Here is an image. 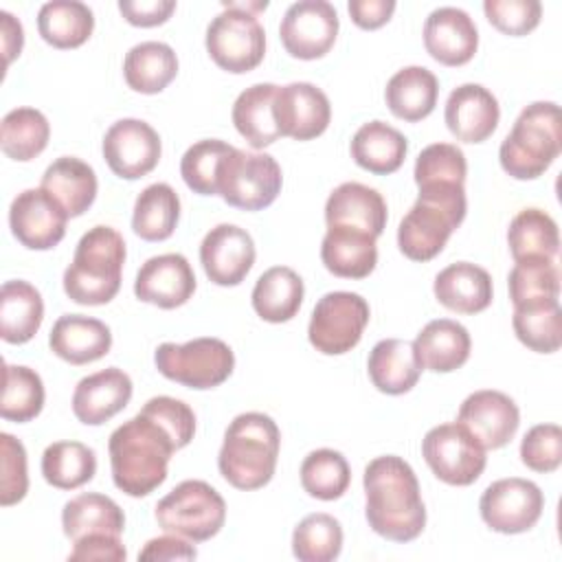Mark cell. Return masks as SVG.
Here are the masks:
<instances>
[{
  "label": "cell",
  "instance_id": "1",
  "mask_svg": "<svg viewBox=\"0 0 562 562\" xmlns=\"http://www.w3.org/2000/svg\"><path fill=\"white\" fill-rule=\"evenodd\" d=\"M369 527L393 542H411L426 527V507L413 468L397 454L369 461L362 476Z\"/></svg>",
  "mask_w": 562,
  "mask_h": 562
},
{
  "label": "cell",
  "instance_id": "2",
  "mask_svg": "<svg viewBox=\"0 0 562 562\" xmlns=\"http://www.w3.org/2000/svg\"><path fill=\"white\" fill-rule=\"evenodd\" d=\"M108 450L114 485L138 498L165 483L167 463L178 448L167 428L140 411L110 435Z\"/></svg>",
  "mask_w": 562,
  "mask_h": 562
},
{
  "label": "cell",
  "instance_id": "3",
  "mask_svg": "<svg viewBox=\"0 0 562 562\" xmlns=\"http://www.w3.org/2000/svg\"><path fill=\"white\" fill-rule=\"evenodd\" d=\"M281 446V432L266 413L237 415L226 432L217 454L220 474L237 490H259L270 483Z\"/></svg>",
  "mask_w": 562,
  "mask_h": 562
},
{
  "label": "cell",
  "instance_id": "4",
  "mask_svg": "<svg viewBox=\"0 0 562 562\" xmlns=\"http://www.w3.org/2000/svg\"><path fill=\"white\" fill-rule=\"evenodd\" d=\"M468 211L463 184L430 182L419 187V195L397 228V246L413 261L437 257L452 231L459 228Z\"/></svg>",
  "mask_w": 562,
  "mask_h": 562
},
{
  "label": "cell",
  "instance_id": "5",
  "mask_svg": "<svg viewBox=\"0 0 562 562\" xmlns=\"http://www.w3.org/2000/svg\"><path fill=\"white\" fill-rule=\"evenodd\" d=\"M125 241L112 226H92L81 235L64 272V292L79 305H105L121 288Z\"/></svg>",
  "mask_w": 562,
  "mask_h": 562
},
{
  "label": "cell",
  "instance_id": "6",
  "mask_svg": "<svg viewBox=\"0 0 562 562\" xmlns=\"http://www.w3.org/2000/svg\"><path fill=\"white\" fill-rule=\"evenodd\" d=\"M562 149L560 108L553 101H536L527 105L514 121L512 132L498 149L505 173L516 180H533L542 176Z\"/></svg>",
  "mask_w": 562,
  "mask_h": 562
},
{
  "label": "cell",
  "instance_id": "7",
  "mask_svg": "<svg viewBox=\"0 0 562 562\" xmlns=\"http://www.w3.org/2000/svg\"><path fill=\"white\" fill-rule=\"evenodd\" d=\"M268 2H224L206 26V50L228 72L241 75L257 68L266 55V31L257 18Z\"/></svg>",
  "mask_w": 562,
  "mask_h": 562
},
{
  "label": "cell",
  "instance_id": "8",
  "mask_svg": "<svg viewBox=\"0 0 562 562\" xmlns=\"http://www.w3.org/2000/svg\"><path fill=\"white\" fill-rule=\"evenodd\" d=\"M156 520L167 533L204 542L224 527L226 503L206 481L189 479L156 503Z\"/></svg>",
  "mask_w": 562,
  "mask_h": 562
},
{
  "label": "cell",
  "instance_id": "9",
  "mask_svg": "<svg viewBox=\"0 0 562 562\" xmlns=\"http://www.w3.org/2000/svg\"><path fill=\"white\" fill-rule=\"evenodd\" d=\"M154 362L167 380L204 391L228 380L235 356L220 338H193L184 345L162 342L154 353Z\"/></svg>",
  "mask_w": 562,
  "mask_h": 562
},
{
  "label": "cell",
  "instance_id": "10",
  "mask_svg": "<svg viewBox=\"0 0 562 562\" xmlns=\"http://www.w3.org/2000/svg\"><path fill=\"white\" fill-rule=\"evenodd\" d=\"M281 167L270 154L233 147L217 173V195L235 209L261 211L281 191Z\"/></svg>",
  "mask_w": 562,
  "mask_h": 562
},
{
  "label": "cell",
  "instance_id": "11",
  "mask_svg": "<svg viewBox=\"0 0 562 562\" xmlns=\"http://www.w3.org/2000/svg\"><path fill=\"white\" fill-rule=\"evenodd\" d=\"M369 323V303L356 292H327L312 310L307 338L325 356L351 351Z\"/></svg>",
  "mask_w": 562,
  "mask_h": 562
},
{
  "label": "cell",
  "instance_id": "12",
  "mask_svg": "<svg viewBox=\"0 0 562 562\" xmlns=\"http://www.w3.org/2000/svg\"><path fill=\"white\" fill-rule=\"evenodd\" d=\"M422 454L432 474L457 487L472 485L485 470V448L459 422L430 428L422 441Z\"/></svg>",
  "mask_w": 562,
  "mask_h": 562
},
{
  "label": "cell",
  "instance_id": "13",
  "mask_svg": "<svg viewBox=\"0 0 562 562\" xmlns=\"http://www.w3.org/2000/svg\"><path fill=\"white\" fill-rule=\"evenodd\" d=\"M544 494L533 481L509 476L485 487L479 501L483 522L498 533L529 531L542 516Z\"/></svg>",
  "mask_w": 562,
  "mask_h": 562
},
{
  "label": "cell",
  "instance_id": "14",
  "mask_svg": "<svg viewBox=\"0 0 562 562\" xmlns=\"http://www.w3.org/2000/svg\"><path fill=\"white\" fill-rule=\"evenodd\" d=\"M338 13L327 0H299L281 18L279 37L283 48L296 59H318L336 42Z\"/></svg>",
  "mask_w": 562,
  "mask_h": 562
},
{
  "label": "cell",
  "instance_id": "15",
  "mask_svg": "<svg viewBox=\"0 0 562 562\" xmlns=\"http://www.w3.org/2000/svg\"><path fill=\"white\" fill-rule=\"evenodd\" d=\"M160 136L140 119H121L103 136V158L114 176L136 180L147 176L160 160Z\"/></svg>",
  "mask_w": 562,
  "mask_h": 562
},
{
  "label": "cell",
  "instance_id": "16",
  "mask_svg": "<svg viewBox=\"0 0 562 562\" xmlns=\"http://www.w3.org/2000/svg\"><path fill=\"white\" fill-rule=\"evenodd\" d=\"M68 213L61 204L40 189H24L9 209V226L13 237L31 250H50L66 235Z\"/></svg>",
  "mask_w": 562,
  "mask_h": 562
},
{
  "label": "cell",
  "instance_id": "17",
  "mask_svg": "<svg viewBox=\"0 0 562 562\" xmlns=\"http://www.w3.org/2000/svg\"><path fill=\"white\" fill-rule=\"evenodd\" d=\"M274 123L281 136L294 140H312L321 136L331 121V105L327 94L310 81H294L277 86Z\"/></svg>",
  "mask_w": 562,
  "mask_h": 562
},
{
  "label": "cell",
  "instance_id": "18",
  "mask_svg": "<svg viewBox=\"0 0 562 562\" xmlns=\"http://www.w3.org/2000/svg\"><path fill=\"white\" fill-rule=\"evenodd\" d=\"M255 241L235 224L213 226L200 244V261L215 285H239L255 263Z\"/></svg>",
  "mask_w": 562,
  "mask_h": 562
},
{
  "label": "cell",
  "instance_id": "19",
  "mask_svg": "<svg viewBox=\"0 0 562 562\" xmlns=\"http://www.w3.org/2000/svg\"><path fill=\"white\" fill-rule=\"evenodd\" d=\"M457 422L465 426L485 450H496L514 439L520 413L509 395L483 389L463 400Z\"/></svg>",
  "mask_w": 562,
  "mask_h": 562
},
{
  "label": "cell",
  "instance_id": "20",
  "mask_svg": "<svg viewBox=\"0 0 562 562\" xmlns=\"http://www.w3.org/2000/svg\"><path fill=\"white\" fill-rule=\"evenodd\" d=\"M195 292V274L191 263L180 252H165L147 259L136 272L134 294L143 303L162 310L184 305Z\"/></svg>",
  "mask_w": 562,
  "mask_h": 562
},
{
  "label": "cell",
  "instance_id": "21",
  "mask_svg": "<svg viewBox=\"0 0 562 562\" xmlns=\"http://www.w3.org/2000/svg\"><path fill=\"white\" fill-rule=\"evenodd\" d=\"M424 46L443 66L468 64L479 48L474 20L457 7H439L424 22Z\"/></svg>",
  "mask_w": 562,
  "mask_h": 562
},
{
  "label": "cell",
  "instance_id": "22",
  "mask_svg": "<svg viewBox=\"0 0 562 562\" xmlns=\"http://www.w3.org/2000/svg\"><path fill=\"white\" fill-rule=\"evenodd\" d=\"M446 125L457 140L483 143L487 140L501 119L496 97L481 83H463L448 94Z\"/></svg>",
  "mask_w": 562,
  "mask_h": 562
},
{
  "label": "cell",
  "instance_id": "23",
  "mask_svg": "<svg viewBox=\"0 0 562 562\" xmlns=\"http://www.w3.org/2000/svg\"><path fill=\"white\" fill-rule=\"evenodd\" d=\"M132 400V380L123 369L108 367L79 380L72 393V413L86 426H99L121 413Z\"/></svg>",
  "mask_w": 562,
  "mask_h": 562
},
{
  "label": "cell",
  "instance_id": "24",
  "mask_svg": "<svg viewBox=\"0 0 562 562\" xmlns=\"http://www.w3.org/2000/svg\"><path fill=\"white\" fill-rule=\"evenodd\" d=\"M325 222L327 226H351L378 239L386 226V202L367 184L342 182L325 202Z\"/></svg>",
  "mask_w": 562,
  "mask_h": 562
},
{
  "label": "cell",
  "instance_id": "25",
  "mask_svg": "<svg viewBox=\"0 0 562 562\" xmlns=\"http://www.w3.org/2000/svg\"><path fill=\"white\" fill-rule=\"evenodd\" d=\"M48 345L57 358L70 364H88L110 351L112 334L110 327L99 318L83 314H64L55 321Z\"/></svg>",
  "mask_w": 562,
  "mask_h": 562
},
{
  "label": "cell",
  "instance_id": "26",
  "mask_svg": "<svg viewBox=\"0 0 562 562\" xmlns=\"http://www.w3.org/2000/svg\"><path fill=\"white\" fill-rule=\"evenodd\" d=\"M323 266L342 279H364L378 263L375 237L351 226H327L321 241Z\"/></svg>",
  "mask_w": 562,
  "mask_h": 562
},
{
  "label": "cell",
  "instance_id": "27",
  "mask_svg": "<svg viewBox=\"0 0 562 562\" xmlns=\"http://www.w3.org/2000/svg\"><path fill=\"white\" fill-rule=\"evenodd\" d=\"M437 301L459 314H479L492 303V277L485 268L457 261L446 266L432 283Z\"/></svg>",
  "mask_w": 562,
  "mask_h": 562
},
{
  "label": "cell",
  "instance_id": "28",
  "mask_svg": "<svg viewBox=\"0 0 562 562\" xmlns=\"http://www.w3.org/2000/svg\"><path fill=\"white\" fill-rule=\"evenodd\" d=\"M413 349L422 369L450 373L468 362L472 340L461 323L452 318H437L422 327L413 340Z\"/></svg>",
  "mask_w": 562,
  "mask_h": 562
},
{
  "label": "cell",
  "instance_id": "29",
  "mask_svg": "<svg viewBox=\"0 0 562 562\" xmlns=\"http://www.w3.org/2000/svg\"><path fill=\"white\" fill-rule=\"evenodd\" d=\"M42 189L61 204L68 217H79L97 198V176L88 162L75 156H61L46 167Z\"/></svg>",
  "mask_w": 562,
  "mask_h": 562
},
{
  "label": "cell",
  "instance_id": "30",
  "mask_svg": "<svg viewBox=\"0 0 562 562\" xmlns=\"http://www.w3.org/2000/svg\"><path fill=\"white\" fill-rule=\"evenodd\" d=\"M367 369L373 386L386 395L408 393L422 375V364L417 362L413 342L400 338H384L375 342L369 353Z\"/></svg>",
  "mask_w": 562,
  "mask_h": 562
},
{
  "label": "cell",
  "instance_id": "31",
  "mask_svg": "<svg viewBox=\"0 0 562 562\" xmlns=\"http://www.w3.org/2000/svg\"><path fill=\"white\" fill-rule=\"evenodd\" d=\"M44 321V301L35 285L15 279L0 290V336L4 342H29Z\"/></svg>",
  "mask_w": 562,
  "mask_h": 562
},
{
  "label": "cell",
  "instance_id": "32",
  "mask_svg": "<svg viewBox=\"0 0 562 562\" xmlns=\"http://www.w3.org/2000/svg\"><path fill=\"white\" fill-rule=\"evenodd\" d=\"M408 151L404 134L384 121H369L360 125L351 138V158L358 167L386 176L402 167Z\"/></svg>",
  "mask_w": 562,
  "mask_h": 562
},
{
  "label": "cell",
  "instance_id": "33",
  "mask_svg": "<svg viewBox=\"0 0 562 562\" xmlns=\"http://www.w3.org/2000/svg\"><path fill=\"white\" fill-rule=\"evenodd\" d=\"M439 97L437 77L424 66H406L397 70L384 90V99L389 110L408 123L426 119Z\"/></svg>",
  "mask_w": 562,
  "mask_h": 562
},
{
  "label": "cell",
  "instance_id": "34",
  "mask_svg": "<svg viewBox=\"0 0 562 562\" xmlns=\"http://www.w3.org/2000/svg\"><path fill=\"white\" fill-rule=\"evenodd\" d=\"M178 75V57L165 42H140L132 46L123 61L127 86L140 94L162 92Z\"/></svg>",
  "mask_w": 562,
  "mask_h": 562
},
{
  "label": "cell",
  "instance_id": "35",
  "mask_svg": "<svg viewBox=\"0 0 562 562\" xmlns=\"http://www.w3.org/2000/svg\"><path fill=\"white\" fill-rule=\"evenodd\" d=\"M303 279L288 266L268 268L252 288V307L268 323H285L303 303Z\"/></svg>",
  "mask_w": 562,
  "mask_h": 562
},
{
  "label": "cell",
  "instance_id": "36",
  "mask_svg": "<svg viewBox=\"0 0 562 562\" xmlns=\"http://www.w3.org/2000/svg\"><path fill=\"white\" fill-rule=\"evenodd\" d=\"M274 94V83H255L239 92V97L233 103V125L255 149H263L272 145L277 138H281L272 114Z\"/></svg>",
  "mask_w": 562,
  "mask_h": 562
},
{
  "label": "cell",
  "instance_id": "37",
  "mask_svg": "<svg viewBox=\"0 0 562 562\" xmlns=\"http://www.w3.org/2000/svg\"><path fill=\"white\" fill-rule=\"evenodd\" d=\"M64 533L75 542L88 533H114L125 529L123 509L105 494L86 492L70 498L61 509Z\"/></svg>",
  "mask_w": 562,
  "mask_h": 562
},
{
  "label": "cell",
  "instance_id": "38",
  "mask_svg": "<svg viewBox=\"0 0 562 562\" xmlns=\"http://www.w3.org/2000/svg\"><path fill=\"white\" fill-rule=\"evenodd\" d=\"M92 9L77 0H53L42 4L37 13V31L42 40L55 48H77L92 35Z\"/></svg>",
  "mask_w": 562,
  "mask_h": 562
},
{
  "label": "cell",
  "instance_id": "39",
  "mask_svg": "<svg viewBox=\"0 0 562 562\" xmlns=\"http://www.w3.org/2000/svg\"><path fill=\"white\" fill-rule=\"evenodd\" d=\"M180 217V198L167 182H154L145 187L132 213V228L145 241L169 239Z\"/></svg>",
  "mask_w": 562,
  "mask_h": 562
},
{
  "label": "cell",
  "instance_id": "40",
  "mask_svg": "<svg viewBox=\"0 0 562 562\" xmlns=\"http://www.w3.org/2000/svg\"><path fill=\"white\" fill-rule=\"evenodd\" d=\"M512 327L516 338L538 353H553L562 345V310L558 299L514 305Z\"/></svg>",
  "mask_w": 562,
  "mask_h": 562
},
{
  "label": "cell",
  "instance_id": "41",
  "mask_svg": "<svg viewBox=\"0 0 562 562\" xmlns=\"http://www.w3.org/2000/svg\"><path fill=\"white\" fill-rule=\"evenodd\" d=\"M507 244L514 261L553 259L560 248L558 224L542 209H522L507 228Z\"/></svg>",
  "mask_w": 562,
  "mask_h": 562
},
{
  "label": "cell",
  "instance_id": "42",
  "mask_svg": "<svg viewBox=\"0 0 562 562\" xmlns=\"http://www.w3.org/2000/svg\"><path fill=\"white\" fill-rule=\"evenodd\" d=\"M94 472V450L81 441H55L42 454V474L57 490L81 487L92 481Z\"/></svg>",
  "mask_w": 562,
  "mask_h": 562
},
{
  "label": "cell",
  "instance_id": "43",
  "mask_svg": "<svg viewBox=\"0 0 562 562\" xmlns=\"http://www.w3.org/2000/svg\"><path fill=\"white\" fill-rule=\"evenodd\" d=\"M50 138V125L46 116L35 108H15L4 114L0 125L2 151L20 162L40 156Z\"/></svg>",
  "mask_w": 562,
  "mask_h": 562
},
{
  "label": "cell",
  "instance_id": "44",
  "mask_svg": "<svg viewBox=\"0 0 562 562\" xmlns=\"http://www.w3.org/2000/svg\"><path fill=\"white\" fill-rule=\"evenodd\" d=\"M351 483L347 459L331 448L312 450L301 463V485L318 501L340 498Z\"/></svg>",
  "mask_w": 562,
  "mask_h": 562
},
{
  "label": "cell",
  "instance_id": "45",
  "mask_svg": "<svg viewBox=\"0 0 562 562\" xmlns=\"http://www.w3.org/2000/svg\"><path fill=\"white\" fill-rule=\"evenodd\" d=\"M44 384L37 371L22 364H4L0 415L7 422H31L44 408Z\"/></svg>",
  "mask_w": 562,
  "mask_h": 562
},
{
  "label": "cell",
  "instance_id": "46",
  "mask_svg": "<svg viewBox=\"0 0 562 562\" xmlns=\"http://www.w3.org/2000/svg\"><path fill=\"white\" fill-rule=\"evenodd\" d=\"M342 551L340 522L323 512L305 516L292 533V553L301 562H331Z\"/></svg>",
  "mask_w": 562,
  "mask_h": 562
},
{
  "label": "cell",
  "instance_id": "47",
  "mask_svg": "<svg viewBox=\"0 0 562 562\" xmlns=\"http://www.w3.org/2000/svg\"><path fill=\"white\" fill-rule=\"evenodd\" d=\"M231 151L233 145L220 138H204L193 143L180 160V176L184 184L200 195H217V173L222 160Z\"/></svg>",
  "mask_w": 562,
  "mask_h": 562
},
{
  "label": "cell",
  "instance_id": "48",
  "mask_svg": "<svg viewBox=\"0 0 562 562\" xmlns=\"http://www.w3.org/2000/svg\"><path fill=\"white\" fill-rule=\"evenodd\" d=\"M509 299L514 305L540 299H558L560 272L553 259H525L516 261L507 279Z\"/></svg>",
  "mask_w": 562,
  "mask_h": 562
},
{
  "label": "cell",
  "instance_id": "49",
  "mask_svg": "<svg viewBox=\"0 0 562 562\" xmlns=\"http://www.w3.org/2000/svg\"><path fill=\"white\" fill-rule=\"evenodd\" d=\"M413 176L417 187L430 184V182L463 184L468 176V162L463 151L457 145L432 143L419 151Z\"/></svg>",
  "mask_w": 562,
  "mask_h": 562
},
{
  "label": "cell",
  "instance_id": "50",
  "mask_svg": "<svg viewBox=\"0 0 562 562\" xmlns=\"http://www.w3.org/2000/svg\"><path fill=\"white\" fill-rule=\"evenodd\" d=\"M520 459L533 472H553L562 463V430L558 424H538L520 441Z\"/></svg>",
  "mask_w": 562,
  "mask_h": 562
},
{
  "label": "cell",
  "instance_id": "51",
  "mask_svg": "<svg viewBox=\"0 0 562 562\" xmlns=\"http://www.w3.org/2000/svg\"><path fill=\"white\" fill-rule=\"evenodd\" d=\"M483 11L494 29L514 37L531 33L542 18L538 0H485Z\"/></svg>",
  "mask_w": 562,
  "mask_h": 562
},
{
  "label": "cell",
  "instance_id": "52",
  "mask_svg": "<svg viewBox=\"0 0 562 562\" xmlns=\"http://www.w3.org/2000/svg\"><path fill=\"white\" fill-rule=\"evenodd\" d=\"M2 448V481H0V503L2 507L15 505L26 496L29 472H26V450L20 439L9 432L0 435Z\"/></svg>",
  "mask_w": 562,
  "mask_h": 562
},
{
  "label": "cell",
  "instance_id": "53",
  "mask_svg": "<svg viewBox=\"0 0 562 562\" xmlns=\"http://www.w3.org/2000/svg\"><path fill=\"white\" fill-rule=\"evenodd\" d=\"M140 411L151 415L156 422H160L167 428V432L173 437L178 450L184 448L195 435V415L189 408V404H184L182 400H176L169 395H158V397L147 400Z\"/></svg>",
  "mask_w": 562,
  "mask_h": 562
},
{
  "label": "cell",
  "instance_id": "54",
  "mask_svg": "<svg viewBox=\"0 0 562 562\" xmlns=\"http://www.w3.org/2000/svg\"><path fill=\"white\" fill-rule=\"evenodd\" d=\"M125 558H127V551L121 542V536H114V533H88L75 540V547L68 553L70 562H90V560L123 562Z\"/></svg>",
  "mask_w": 562,
  "mask_h": 562
},
{
  "label": "cell",
  "instance_id": "55",
  "mask_svg": "<svg viewBox=\"0 0 562 562\" xmlns=\"http://www.w3.org/2000/svg\"><path fill=\"white\" fill-rule=\"evenodd\" d=\"M119 11L134 26H158L165 24L176 11L173 0H121Z\"/></svg>",
  "mask_w": 562,
  "mask_h": 562
},
{
  "label": "cell",
  "instance_id": "56",
  "mask_svg": "<svg viewBox=\"0 0 562 562\" xmlns=\"http://www.w3.org/2000/svg\"><path fill=\"white\" fill-rule=\"evenodd\" d=\"M347 11L356 26L373 31L391 20L395 11V0H349Z\"/></svg>",
  "mask_w": 562,
  "mask_h": 562
},
{
  "label": "cell",
  "instance_id": "57",
  "mask_svg": "<svg viewBox=\"0 0 562 562\" xmlns=\"http://www.w3.org/2000/svg\"><path fill=\"white\" fill-rule=\"evenodd\" d=\"M198 555L195 547L187 542V538L167 533L160 538H151L138 553V560H193Z\"/></svg>",
  "mask_w": 562,
  "mask_h": 562
},
{
  "label": "cell",
  "instance_id": "58",
  "mask_svg": "<svg viewBox=\"0 0 562 562\" xmlns=\"http://www.w3.org/2000/svg\"><path fill=\"white\" fill-rule=\"evenodd\" d=\"M0 33H2V50H4V66H9L22 50L24 31L20 20H15L9 11H0Z\"/></svg>",
  "mask_w": 562,
  "mask_h": 562
}]
</instances>
